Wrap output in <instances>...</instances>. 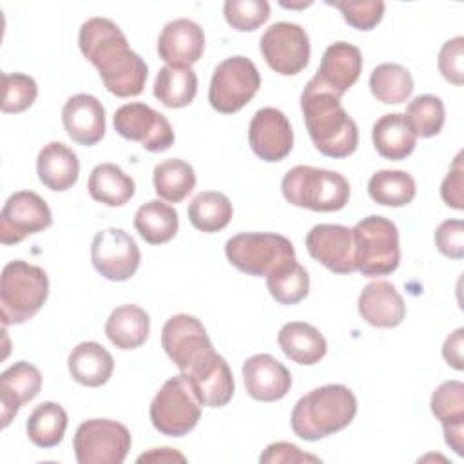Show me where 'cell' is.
Wrapping results in <instances>:
<instances>
[{"instance_id":"d6a6232c","label":"cell","mask_w":464,"mask_h":464,"mask_svg":"<svg viewBox=\"0 0 464 464\" xmlns=\"http://www.w3.org/2000/svg\"><path fill=\"white\" fill-rule=\"evenodd\" d=\"M178 227V212L160 199H150L143 203L134 214V228L150 245H161L170 241L176 236Z\"/></svg>"},{"instance_id":"b9f144b4","label":"cell","mask_w":464,"mask_h":464,"mask_svg":"<svg viewBox=\"0 0 464 464\" xmlns=\"http://www.w3.org/2000/svg\"><path fill=\"white\" fill-rule=\"evenodd\" d=\"M227 24L241 33L254 31L270 18V4L266 0H227L223 4Z\"/></svg>"},{"instance_id":"1f68e13d","label":"cell","mask_w":464,"mask_h":464,"mask_svg":"<svg viewBox=\"0 0 464 464\" xmlns=\"http://www.w3.org/2000/svg\"><path fill=\"white\" fill-rule=\"evenodd\" d=\"M198 92V76L188 65H165L154 80V96L169 109L187 107Z\"/></svg>"},{"instance_id":"484cf974","label":"cell","mask_w":464,"mask_h":464,"mask_svg":"<svg viewBox=\"0 0 464 464\" xmlns=\"http://www.w3.org/2000/svg\"><path fill=\"white\" fill-rule=\"evenodd\" d=\"M201 406L221 408L230 402L234 395V377L227 361L218 353L199 372L185 377Z\"/></svg>"},{"instance_id":"7a4b0ae2","label":"cell","mask_w":464,"mask_h":464,"mask_svg":"<svg viewBox=\"0 0 464 464\" xmlns=\"http://www.w3.org/2000/svg\"><path fill=\"white\" fill-rule=\"evenodd\" d=\"M301 111L315 149L328 158H346L359 145V129L332 91L312 78L301 92Z\"/></svg>"},{"instance_id":"4dcf8cb0","label":"cell","mask_w":464,"mask_h":464,"mask_svg":"<svg viewBox=\"0 0 464 464\" xmlns=\"http://www.w3.org/2000/svg\"><path fill=\"white\" fill-rule=\"evenodd\" d=\"M87 190L91 198L98 203H103L107 207H121L130 201L136 192V185L134 179L125 174L118 165L100 163L89 174Z\"/></svg>"},{"instance_id":"e0dca14e","label":"cell","mask_w":464,"mask_h":464,"mask_svg":"<svg viewBox=\"0 0 464 464\" xmlns=\"http://www.w3.org/2000/svg\"><path fill=\"white\" fill-rule=\"evenodd\" d=\"M308 254L335 274L355 272L352 228L335 223H321L304 237Z\"/></svg>"},{"instance_id":"9c48e42d","label":"cell","mask_w":464,"mask_h":464,"mask_svg":"<svg viewBox=\"0 0 464 464\" xmlns=\"http://www.w3.org/2000/svg\"><path fill=\"white\" fill-rule=\"evenodd\" d=\"M152 426L169 437H183L192 431L201 417V404L190 384L179 373L163 382L149 408Z\"/></svg>"},{"instance_id":"3957f363","label":"cell","mask_w":464,"mask_h":464,"mask_svg":"<svg viewBox=\"0 0 464 464\" xmlns=\"http://www.w3.org/2000/svg\"><path fill=\"white\" fill-rule=\"evenodd\" d=\"M357 413V399L344 384H324L303 395L290 417L299 439L319 440L344 430Z\"/></svg>"},{"instance_id":"f1b7e54d","label":"cell","mask_w":464,"mask_h":464,"mask_svg":"<svg viewBox=\"0 0 464 464\" xmlns=\"http://www.w3.org/2000/svg\"><path fill=\"white\" fill-rule=\"evenodd\" d=\"M372 141L375 150L392 161H399L408 158L415 145L417 136L410 129L404 114L390 112L381 116L372 129Z\"/></svg>"},{"instance_id":"277c9868","label":"cell","mask_w":464,"mask_h":464,"mask_svg":"<svg viewBox=\"0 0 464 464\" xmlns=\"http://www.w3.org/2000/svg\"><path fill=\"white\" fill-rule=\"evenodd\" d=\"M281 192L290 205L315 212H337L350 199V183L335 170L295 165L285 174Z\"/></svg>"},{"instance_id":"ba28073f","label":"cell","mask_w":464,"mask_h":464,"mask_svg":"<svg viewBox=\"0 0 464 464\" xmlns=\"http://www.w3.org/2000/svg\"><path fill=\"white\" fill-rule=\"evenodd\" d=\"M161 346L183 377L199 372L218 355L201 321L188 314L167 319L161 330Z\"/></svg>"},{"instance_id":"7c38bea8","label":"cell","mask_w":464,"mask_h":464,"mask_svg":"<svg viewBox=\"0 0 464 464\" xmlns=\"http://www.w3.org/2000/svg\"><path fill=\"white\" fill-rule=\"evenodd\" d=\"M259 49L272 71L283 76L301 72L310 60V40L306 31L292 22H277L265 29Z\"/></svg>"},{"instance_id":"6da1fadb","label":"cell","mask_w":464,"mask_h":464,"mask_svg":"<svg viewBox=\"0 0 464 464\" xmlns=\"http://www.w3.org/2000/svg\"><path fill=\"white\" fill-rule=\"evenodd\" d=\"M82 54L98 69L105 89L118 98L141 94L147 82V63L136 54L123 31L109 18L94 16L78 33Z\"/></svg>"},{"instance_id":"ab89813d","label":"cell","mask_w":464,"mask_h":464,"mask_svg":"<svg viewBox=\"0 0 464 464\" xmlns=\"http://www.w3.org/2000/svg\"><path fill=\"white\" fill-rule=\"evenodd\" d=\"M404 118L415 136L431 138L439 134L444 125V103L433 94L415 96L408 103Z\"/></svg>"},{"instance_id":"cb8c5ba5","label":"cell","mask_w":464,"mask_h":464,"mask_svg":"<svg viewBox=\"0 0 464 464\" xmlns=\"http://www.w3.org/2000/svg\"><path fill=\"white\" fill-rule=\"evenodd\" d=\"M433 417L442 424L446 444L462 455L464 448V384L460 381H446L430 401Z\"/></svg>"},{"instance_id":"5b68a950","label":"cell","mask_w":464,"mask_h":464,"mask_svg":"<svg viewBox=\"0 0 464 464\" xmlns=\"http://www.w3.org/2000/svg\"><path fill=\"white\" fill-rule=\"evenodd\" d=\"M49 279L44 268L24 259L9 261L0 276V312L2 323L22 324L45 304Z\"/></svg>"},{"instance_id":"e575fe53","label":"cell","mask_w":464,"mask_h":464,"mask_svg":"<svg viewBox=\"0 0 464 464\" xmlns=\"http://www.w3.org/2000/svg\"><path fill=\"white\" fill-rule=\"evenodd\" d=\"M188 221L194 228L212 234L223 230L234 214L230 199L218 190H203L188 203Z\"/></svg>"},{"instance_id":"f546056e","label":"cell","mask_w":464,"mask_h":464,"mask_svg":"<svg viewBox=\"0 0 464 464\" xmlns=\"http://www.w3.org/2000/svg\"><path fill=\"white\" fill-rule=\"evenodd\" d=\"M150 330L149 314L138 304H121L114 308L105 323V335L120 350L140 348Z\"/></svg>"},{"instance_id":"83f0119b","label":"cell","mask_w":464,"mask_h":464,"mask_svg":"<svg viewBox=\"0 0 464 464\" xmlns=\"http://www.w3.org/2000/svg\"><path fill=\"white\" fill-rule=\"evenodd\" d=\"M277 343L290 361L304 366L319 362L328 350L323 334L310 323L303 321H292L283 324L277 334Z\"/></svg>"},{"instance_id":"bcb514c9","label":"cell","mask_w":464,"mask_h":464,"mask_svg":"<svg viewBox=\"0 0 464 464\" xmlns=\"http://www.w3.org/2000/svg\"><path fill=\"white\" fill-rule=\"evenodd\" d=\"M440 198L442 201L455 208H464V167H462V152H459L448 170V176L444 178L440 185Z\"/></svg>"},{"instance_id":"44dd1931","label":"cell","mask_w":464,"mask_h":464,"mask_svg":"<svg viewBox=\"0 0 464 464\" xmlns=\"http://www.w3.org/2000/svg\"><path fill=\"white\" fill-rule=\"evenodd\" d=\"M205 51L203 29L188 20L176 18L163 25L158 36V54L167 65H192Z\"/></svg>"},{"instance_id":"7bdbcfd3","label":"cell","mask_w":464,"mask_h":464,"mask_svg":"<svg viewBox=\"0 0 464 464\" xmlns=\"http://www.w3.org/2000/svg\"><path fill=\"white\" fill-rule=\"evenodd\" d=\"M326 4L337 7L344 22L359 31L373 29L384 14L382 0H334Z\"/></svg>"},{"instance_id":"ffe728a7","label":"cell","mask_w":464,"mask_h":464,"mask_svg":"<svg viewBox=\"0 0 464 464\" xmlns=\"http://www.w3.org/2000/svg\"><path fill=\"white\" fill-rule=\"evenodd\" d=\"M362 71V54L359 47L348 42H335L323 53L315 80L337 98H341L359 80Z\"/></svg>"},{"instance_id":"603a6c76","label":"cell","mask_w":464,"mask_h":464,"mask_svg":"<svg viewBox=\"0 0 464 464\" xmlns=\"http://www.w3.org/2000/svg\"><path fill=\"white\" fill-rule=\"evenodd\" d=\"M42 388L40 370L27 362L18 361L11 364L0 375V402H2V428H7L9 422L16 417L20 408L31 402Z\"/></svg>"},{"instance_id":"52a82bcc","label":"cell","mask_w":464,"mask_h":464,"mask_svg":"<svg viewBox=\"0 0 464 464\" xmlns=\"http://www.w3.org/2000/svg\"><path fill=\"white\" fill-rule=\"evenodd\" d=\"M227 259L243 274L268 276L277 266L294 261L295 250L290 239L272 232H243L225 243Z\"/></svg>"},{"instance_id":"60d3db41","label":"cell","mask_w":464,"mask_h":464,"mask_svg":"<svg viewBox=\"0 0 464 464\" xmlns=\"http://www.w3.org/2000/svg\"><path fill=\"white\" fill-rule=\"evenodd\" d=\"M38 96L34 78L22 72H2V112L18 114L27 111Z\"/></svg>"},{"instance_id":"4fadbf2b","label":"cell","mask_w":464,"mask_h":464,"mask_svg":"<svg viewBox=\"0 0 464 464\" xmlns=\"http://www.w3.org/2000/svg\"><path fill=\"white\" fill-rule=\"evenodd\" d=\"M114 130L130 141H138L149 152H163L174 145V130L169 120L141 102L121 105L112 118Z\"/></svg>"},{"instance_id":"8fae6325","label":"cell","mask_w":464,"mask_h":464,"mask_svg":"<svg viewBox=\"0 0 464 464\" xmlns=\"http://www.w3.org/2000/svg\"><path fill=\"white\" fill-rule=\"evenodd\" d=\"M130 444L127 426L112 419H87L76 428L72 439L78 464H121Z\"/></svg>"},{"instance_id":"74e56055","label":"cell","mask_w":464,"mask_h":464,"mask_svg":"<svg viewBox=\"0 0 464 464\" xmlns=\"http://www.w3.org/2000/svg\"><path fill=\"white\" fill-rule=\"evenodd\" d=\"M370 91L379 102L399 105L411 96L413 78L399 63H379L370 74Z\"/></svg>"},{"instance_id":"ac0fdd59","label":"cell","mask_w":464,"mask_h":464,"mask_svg":"<svg viewBox=\"0 0 464 464\" xmlns=\"http://www.w3.org/2000/svg\"><path fill=\"white\" fill-rule=\"evenodd\" d=\"M243 381L246 393L261 402L283 399L292 388L288 368L270 353H256L243 362Z\"/></svg>"},{"instance_id":"f35d334b","label":"cell","mask_w":464,"mask_h":464,"mask_svg":"<svg viewBox=\"0 0 464 464\" xmlns=\"http://www.w3.org/2000/svg\"><path fill=\"white\" fill-rule=\"evenodd\" d=\"M266 288L270 295L281 304H297L308 295L310 277L297 259L288 261L266 276Z\"/></svg>"},{"instance_id":"8992f818","label":"cell","mask_w":464,"mask_h":464,"mask_svg":"<svg viewBox=\"0 0 464 464\" xmlns=\"http://www.w3.org/2000/svg\"><path fill=\"white\" fill-rule=\"evenodd\" d=\"M355 268L366 277L388 276L401 261L399 230L384 216H366L352 228Z\"/></svg>"},{"instance_id":"7dc6e473","label":"cell","mask_w":464,"mask_h":464,"mask_svg":"<svg viewBox=\"0 0 464 464\" xmlns=\"http://www.w3.org/2000/svg\"><path fill=\"white\" fill-rule=\"evenodd\" d=\"M259 462H321L319 457L303 453L295 444L272 442L261 453Z\"/></svg>"},{"instance_id":"f6af8a7d","label":"cell","mask_w":464,"mask_h":464,"mask_svg":"<svg viewBox=\"0 0 464 464\" xmlns=\"http://www.w3.org/2000/svg\"><path fill=\"white\" fill-rule=\"evenodd\" d=\"M435 245L439 252L451 259L464 256V223L460 219H446L435 230Z\"/></svg>"},{"instance_id":"8d00e7d4","label":"cell","mask_w":464,"mask_h":464,"mask_svg":"<svg viewBox=\"0 0 464 464\" xmlns=\"http://www.w3.org/2000/svg\"><path fill=\"white\" fill-rule=\"evenodd\" d=\"M370 198L384 207H404L413 201L417 185L411 174L404 170L382 169L372 174L368 181Z\"/></svg>"},{"instance_id":"d4e9b609","label":"cell","mask_w":464,"mask_h":464,"mask_svg":"<svg viewBox=\"0 0 464 464\" xmlns=\"http://www.w3.org/2000/svg\"><path fill=\"white\" fill-rule=\"evenodd\" d=\"M38 179L54 192L69 190L80 174L76 152L62 141H49L42 147L36 158Z\"/></svg>"},{"instance_id":"681fc988","label":"cell","mask_w":464,"mask_h":464,"mask_svg":"<svg viewBox=\"0 0 464 464\" xmlns=\"http://www.w3.org/2000/svg\"><path fill=\"white\" fill-rule=\"evenodd\" d=\"M185 455L172 448H152L138 457V462H185Z\"/></svg>"},{"instance_id":"4316f807","label":"cell","mask_w":464,"mask_h":464,"mask_svg":"<svg viewBox=\"0 0 464 464\" xmlns=\"http://www.w3.org/2000/svg\"><path fill=\"white\" fill-rule=\"evenodd\" d=\"M71 377L89 388L105 384L114 370L112 355L96 341H83L72 348L67 359Z\"/></svg>"},{"instance_id":"d6986e66","label":"cell","mask_w":464,"mask_h":464,"mask_svg":"<svg viewBox=\"0 0 464 464\" xmlns=\"http://www.w3.org/2000/svg\"><path fill=\"white\" fill-rule=\"evenodd\" d=\"M62 123L72 141L83 147L96 145L105 134V109L92 94H74L62 109Z\"/></svg>"},{"instance_id":"30bf717a","label":"cell","mask_w":464,"mask_h":464,"mask_svg":"<svg viewBox=\"0 0 464 464\" xmlns=\"http://www.w3.org/2000/svg\"><path fill=\"white\" fill-rule=\"evenodd\" d=\"M261 87V74L246 56H230L214 69L208 102L221 114L241 111Z\"/></svg>"},{"instance_id":"ee69618b","label":"cell","mask_w":464,"mask_h":464,"mask_svg":"<svg viewBox=\"0 0 464 464\" xmlns=\"http://www.w3.org/2000/svg\"><path fill=\"white\" fill-rule=\"evenodd\" d=\"M439 71L453 85L464 83V38L455 36L442 44L439 51Z\"/></svg>"},{"instance_id":"2e32d148","label":"cell","mask_w":464,"mask_h":464,"mask_svg":"<svg viewBox=\"0 0 464 464\" xmlns=\"http://www.w3.org/2000/svg\"><path fill=\"white\" fill-rule=\"evenodd\" d=\"M248 143L263 161H281L294 147V130L288 118L276 107L256 111L248 125Z\"/></svg>"},{"instance_id":"7402d4cb","label":"cell","mask_w":464,"mask_h":464,"mask_svg":"<svg viewBox=\"0 0 464 464\" xmlns=\"http://www.w3.org/2000/svg\"><path fill=\"white\" fill-rule=\"evenodd\" d=\"M357 310L375 328H395L406 317L404 299L388 281L368 283L359 294Z\"/></svg>"},{"instance_id":"5bb4252c","label":"cell","mask_w":464,"mask_h":464,"mask_svg":"<svg viewBox=\"0 0 464 464\" xmlns=\"http://www.w3.org/2000/svg\"><path fill=\"white\" fill-rule=\"evenodd\" d=\"M91 261L102 277L109 281H127L136 274L141 254L130 234L111 227L94 236Z\"/></svg>"},{"instance_id":"836d02e7","label":"cell","mask_w":464,"mask_h":464,"mask_svg":"<svg viewBox=\"0 0 464 464\" xmlns=\"http://www.w3.org/2000/svg\"><path fill=\"white\" fill-rule=\"evenodd\" d=\"M152 181L154 190L161 199L179 203L194 190L196 172L190 163L179 158H169L154 167Z\"/></svg>"},{"instance_id":"9a60e30c","label":"cell","mask_w":464,"mask_h":464,"mask_svg":"<svg viewBox=\"0 0 464 464\" xmlns=\"http://www.w3.org/2000/svg\"><path fill=\"white\" fill-rule=\"evenodd\" d=\"M51 225L53 214L45 199L33 190H18L4 203L0 214V241L2 245H16Z\"/></svg>"},{"instance_id":"c3c4849f","label":"cell","mask_w":464,"mask_h":464,"mask_svg":"<svg viewBox=\"0 0 464 464\" xmlns=\"http://www.w3.org/2000/svg\"><path fill=\"white\" fill-rule=\"evenodd\" d=\"M462 339H464V328H457L453 334H450L442 344V357L446 359V362L455 368V370H462L464 362H462Z\"/></svg>"},{"instance_id":"d590c367","label":"cell","mask_w":464,"mask_h":464,"mask_svg":"<svg viewBox=\"0 0 464 464\" xmlns=\"http://www.w3.org/2000/svg\"><path fill=\"white\" fill-rule=\"evenodd\" d=\"M67 428V411L53 401L38 404L25 424L29 440L38 448H54L62 442Z\"/></svg>"}]
</instances>
